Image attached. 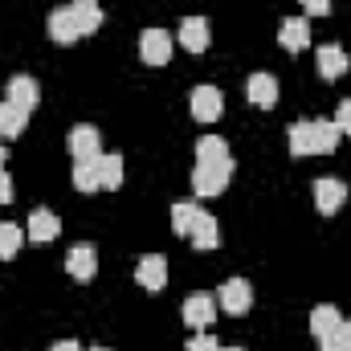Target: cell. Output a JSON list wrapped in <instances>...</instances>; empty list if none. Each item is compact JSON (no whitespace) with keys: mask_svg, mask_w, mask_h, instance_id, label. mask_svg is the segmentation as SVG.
<instances>
[{"mask_svg":"<svg viewBox=\"0 0 351 351\" xmlns=\"http://www.w3.org/2000/svg\"><path fill=\"white\" fill-rule=\"evenodd\" d=\"M172 49H176V41H172L168 29H143L139 33V58L147 66H168L172 62Z\"/></svg>","mask_w":351,"mask_h":351,"instance_id":"6da1fadb","label":"cell"},{"mask_svg":"<svg viewBox=\"0 0 351 351\" xmlns=\"http://www.w3.org/2000/svg\"><path fill=\"white\" fill-rule=\"evenodd\" d=\"M229 176H233V164H196L192 192L196 196H221L229 188Z\"/></svg>","mask_w":351,"mask_h":351,"instance_id":"7a4b0ae2","label":"cell"},{"mask_svg":"<svg viewBox=\"0 0 351 351\" xmlns=\"http://www.w3.org/2000/svg\"><path fill=\"white\" fill-rule=\"evenodd\" d=\"M343 204H348V184L339 176H319L315 180V208L323 217H335Z\"/></svg>","mask_w":351,"mask_h":351,"instance_id":"3957f363","label":"cell"},{"mask_svg":"<svg viewBox=\"0 0 351 351\" xmlns=\"http://www.w3.org/2000/svg\"><path fill=\"white\" fill-rule=\"evenodd\" d=\"M217 306L225 311V315H250V306H254V286L245 282V278H229L225 286H221V294H217Z\"/></svg>","mask_w":351,"mask_h":351,"instance_id":"277c9868","label":"cell"},{"mask_svg":"<svg viewBox=\"0 0 351 351\" xmlns=\"http://www.w3.org/2000/svg\"><path fill=\"white\" fill-rule=\"evenodd\" d=\"M217 298L213 294H204V290H196V294H188L184 298V323L192 327V331H208L213 327V319H217Z\"/></svg>","mask_w":351,"mask_h":351,"instance_id":"5b68a950","label":"cell"},{"mask_svg":"<svg viewBox=\"0 0 351 351\" xmlns=\"http://www.w3.org/2000/svg\"><path fill=\"white\" fill-rule=\"evenodd\" d=\"M188 106H192V119L196 123H217L225 114V94L217 86H196L192 98H188Z\"/></svg>","mask_w":351,"mask_h":351,"instance_id":"8992f818","label":"cell"},{"mask_svg":"<svg viewBox=\"0 0 351 351\" xmlns=\"http://www.w3.org/2000/svg\"><path fill=\"white\" fill-rule=\"evenodd\" d=\"M58 233H62L58 213H49V208H33L29 229H25V241H33V245H49V241H58Z\"/></svg>","mask_w":351,"mask_h":351,"instance_id":"52a82bcc","label":"cell"},{"mask_svg":"<svg viewBox=\"0 0 351 351\" xmlns=\"http://www.w3.org/2000/svg\"><path fill=\"white\" fill-rule=\"evenodd\" d=\"M66 143H70V156H74V160H98V156H102V135H98V127H90V123H78Z\"/></svg>","mask_w":351,"mask_h":351,"instance_id":"ba28073f","label":"cell"},{"mask_svg":"<svg viewBox=\"0 0 351 351\" xmlns=\"http://www.w3.org/2000/svg\"><path fill=\"white\" fill-rule=\"evenodd\" d=\"M351 58L343 45H319V78L323 82H339L343 74H348Z\"/></svg>","mask_w":351,"mask_h":351,"instance_id":"9c48e42d","label":"cell"},{"mask_svg":"<svg viewBox=\"0 0 351 351\" xmlns=\"http://www.w3.org/2000/svg\"><path fill=\"white\" fill-rule=\"evenodd\" d=\"M188 241H192L196 250H217V245H221V229H217V217L200 208V213L192 217V229H188Z\"/></svg>","mask_w":351,"mask_h":351,"instance_id":"30bf717a","label":"cell"},{"mask_svg":"<svg viewBox=\"0 0 351 351\" xmlns=\"http://www.w3.org/2000/svg\"><path fill=\"white\" fill-rule=\"evenodd\" d=\"M135 278H139L143 290H164V282H168V258H164V254H147V258H139Z\"/></svg>","mask_w":351,"mask_h":351,"instance_id":"8fae6325","label":"cell"},{"mask_svg":"<svg viewBox=\"0 0 351 351\" xmlns=\"http://www.w3.org/2000/svg\"><path fill=\"white\" fill-rule=\"evenodd\" d=\"M66 269H70L74 282H90V278L98 274V254H94V245H74V250L66 254Z\"/></svg>","mask_w":351,"mask_h":351,"instance_id":"7c38bea8","label":"cell"},{"mask_svg":"<svg viewBox=\"0 0 351 351\" xmlns=\"http://www.w3.org/2000/svg\"><path fill=\"white\" fill-rule=\"evenodd\" d=\"M180 45H184L188 53H204V49H208V21H204V16H188V21L180 25Z\"/></svg>","mask_w":351,"mask_h":351,"instance_id":"4fadbf2b","label":"cell"},{"mask_svg":"<svg viewBox=\"0 0 351 351\" xmlns=\"http://www.w3.org/2000/svg\"><path fill=\"white\" fill-rule=\"evenodd\" d=\"M70 16H74V25H78V37L98 33V25H102V8H98V0H74V4H70Z\"/></svg>","mask_w":351,"mask_h":351,"instance_id":"5bb4252c","label":"cell"},{"mask_svg":"<svg viewBox=\"0 0 351 351\" xmlns=\"http://www.w3.org/2000/svg\"><path fill=\"white\" fill-rule=\"evenodd\" d=\"M278 41H282V49H286V53H298V49H306V41H311V25H306V16H290V21L282 25Z\"/></svg>","mask_w":351,"mask_h":351,"instance_id":"9a60e30c","label":"cell"},{"mask_svg":"<svg viewBox=\"0 0 351 351\" xmlns=\"http://www.w3.org/2000/svg\"><path fill=\"white\" fill-rule=\"evenodd\" d=\"M25 127H29V110L4 98V102H0V139H16Z\"/></svg>","mask_w":351,"mask_h":351,"instance_id":"2e32d148","label":"cell"},{"mask_svg":"<svg viewBox=\"0 0 351 351\" xmlns=\"http://www.w3.org/2000/svg\"><path fill=\"white\" fill-rule=\"evenodd\" d=\"M49 37H53L58 45H74V41H78V25H74V16H70V4L49 12Z\"/></svg>","mask_w":351,"mask_h":351,"instance_id":"e0dca14e","label":"cell"},{"mask_svg":"<svg viewBox=\"0 0 351 351\" xmlns=\"http://www.w3.org/2000/svg\"><path fill=\"white\" fill-rule=\"evenodd\" d=\"M311 127H315V156H331L339 147V139H343L335 119H311Z\"/></svg>","mask_w":351,"mask_h":351,"instance_id":"ac0fdd59","label":"cell"},{"mask_svg":"<svg viewBox=\"0 0 351 351\" xmlns=\"http://www.w3.org/2000/svg\"><path fill=\"white\" fill-rule=\"evenodd\" d=\"M8 102L33 110V106L41 102V90H37V82H33L29 74H16V78H8Z\"/></svg>","mask_w":351,"mask_h":351,"instance_id":"d6986e66","label":"cell"},{"mask_svg":"<svg viewBox=\"0 0 351 351\" xmlns=\"http://www.w3.org/2000/svg\"><path fill=\"white\" fill-rule=\"evenodd\" d=\"M339 323H343V315H339V306H331V302H323V306L311 311V335H315V339H327Z\"/></svg>","mask_w":351,"mask_h":351,"instance_id":"ffe728a7","label":"cell"},{"mask_svg":"<svg viewBox=\"0 0 351 351\" xmlns=\"http://www.w3.org/2000/svg\"><path fill=\"white\" fill-rule=\"evenodd\" d=\"M245 94H250L254 106H274V102H278V78H274V74H254L250 86H245Z\"/></svg>","mask_w":351,"mask_h":351,"instance_id":"44dd1931","label":"cell"},{"mask_svg":"<svg viewBox=\"0 0 351 351\" xmlns=\"http://www.w3.org/2000/svg\"><path fill=\"white\" fill-rule=\"evenodd\" d=\"M286 143H290V156H315V127H311V119L306 123H290Z\"/></svg>","mask_w":351,"mask_h":351,"instance_id":"7402d4cb","label":"cell"},{"mask_svg":"<svg viewBox=\"0 0 351 351\" xmlns=\"http://www.w3.org/2000/svg\"><path fill=\"white\" fill-rule=\"evenodd\" d=\"M196 164H233L229 143L217 139V135H204V139L196 143Z\"/></svg>","mask_w":351,"mask_h":351,"instance_id":"603a6c76","label":"cell"},{"mask_svg":"<svg viewBox=\"0 0 351 351\" xmlns=\"http://www.w3.org/2000/svg\"><path fill=\"white\" fill-rule=\"evenodd\" d=\"M98 180H102V188H110V192L123 188V156H114V152L106 156V152H102V156H98Z\"/></svg>","mask_w":351,"mask_h":351,"instance_id":"cb8c5ba5","label":"cell"},{"mask_svg":"<svg viewBox=\"0 0 351 351\" xmlns=\"http://www.w3.org/2000/svg\"><path fill=\"white\" fill-rule=\"evenodd\" d=\"M25 245V233L12 225V221H0V262H12Z\"/></svg>","mask_w":351,"mask_h":351,"instance_id":"d4e9b609","label":"cell"},{"mask_svg":"<svg viewBox=\"0 0 351 351\" xmlns=\"http://www.w3.org/2000/svg\"><path fill=\"white\" fill-rule=\"evenodd\" d=\"M74 188L78 192H98L102 180H98V160H74Z\"/></svg>","mask_w":351,"mask_h":351,"instance_id":"484cf974","label":"cell"},{"mask_svg":"<svg viewBox=\"0 0 351 351\" xmlns=\"http://www.w3.org/2000/svg\"><path fill=\"white\" fill-rule=\"evenodd\" d=\"M319 351H351V319H343L327 339H319Z\"/></svg>","mask_w":351,"mask_h":351,"instance_id":"4316f807","label":"cell"},{"mask_svg":"<svg viewBox=\"0 0 351 351\" xmlns=\"http://www.w3.org/2000/svg\"><path fill=\"white\" fill-rule=\"evenodd\" d=\"M200 208L196 204H188V200H180V204H172V229L180 233V237H188V229H192V217H196Z\"/></svg>","mask_w":351,"mask_h":351,"instance_id":"83f0119b","label":"cell"},{"mask_svg":"<svg viewBox=\"0 0 351 351\" xmlns=\"http://www.w3.org/2000/svg\"><path fill=\"white\" fill-rule=\"evenodd\" d=\"M335 127H339L343 135H351V98L339 102V110H335Z\"/></svg>","mask_w":351,"mask_h":351,"instance_id":"f1b7e54d","label":"cell"},{"mask_svg":"<svg viewBox=\"0 0 351 351\" xmlns=\"http://www.w3.org/2000/svg\"><path fill=\"white\" fill-rule=\"evenodd\" d=\"M188 351H221V343H217L213 335H204V331H200L196 339H188Z\"/></svg>","mask_w":351,"mask_h":351,"instance_id":"f546056e","label":"cell"},{"mask_svg":"<svg viewBox=\"0 0 351 351\" xmlns=\"http://www.w3.org/2000/svg\"><path fill=\"white\" fill-rule=\"evenodd\" d=\"M298 4H302L306 12H315V16H327V12H331V0H298Z\"/></svg>","mask_w":351,"mask_h":351,"instance_id":"4dcf8cb0","label":"cell"},{"mask_svg":"<svg viewBox=\"0 0 351 351\" xmlns=\"http://www.w3.org/2000/svg\"><path fill=\"white\" fill-rule=\"evenodd\" d=\"M12 200V176H4V168H0V204H8Z\"/></svg>","mask_w":351,"mask_h":351,"instance_id":"1f68e13d","label":"cell"},{"mask_svg":"<svg viewBox=\"0 0 351 351\" xmlns=\"http://www.w3.org/2000/svg\"><path fill=\"white\" fill-rule=\"evenodd\" d=\"M53 351H86L78 339H62V343H53Z\"/></svg>","mask_w":351,"mask_h":351,"instance_id":"d6a6232c","label":"cell"},{"mask_svg":"<svg viewBox=\"0 0 351 351\" xmlns=\"http://www.w3.org/2000/svg\"><path fill=\"white\" fill-rule=\"evenodd\" d=\"M4 156H8V152H4V143H0V168H4Z\"/></svg>","mask_w":351,"mask_h":351,"instance_id":"836d02e7","label":"cell"},{"mask_svg":"<svg viewBox=\"0 0 351 351\" xmlns=\"http://www.w3.org/2000/svg\"><path fill=\"white\" fill-rule=\"evenodd\" d=\"M221 351H245V348H221Z\"/></svg>","mask_w":351,"mask_h":351,"instance_id":"e575fe53","label":"cell"},{"mask_svg":"<svg viewBox=\"0 0 351 351\" xmlns=\"http://www.w3.org/2000/svg\"><path fill=\"white\" fill-rule=\"evenodd\" d=\"M90 351H110V348H90Z\"/></svg>","mask_w":351,"mask_h":351,"instance_id":"d590c367","label":"cell"}]
</instances>
